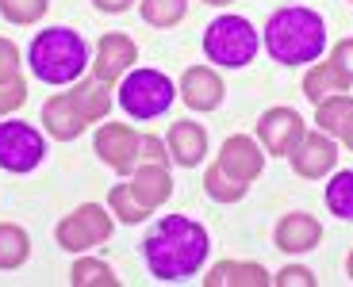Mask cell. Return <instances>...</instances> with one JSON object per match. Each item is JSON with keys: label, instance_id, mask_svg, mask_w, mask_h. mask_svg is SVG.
I'll list each match as a JSON object with an SVG mask.
<instances>
[{"label": "cell", "instance_id": "ac0fdd59", "mask_svg": "<svg viewBox=\"0 0 353 287\" xmlns=\"http://www.w3.org/2000/svg\"><path fill=\"white\" fill-rule=\"evenodd\" d=\"M273 276L254 261H219L208 276L203 287H269Z\"/></svg>", "mask_w": 353, "mask_h": 287}, {"label": "cell", "instance_id": "f1b7e54d", "mask_svg": "<svg viewBox=\"0 0 353 287\" xmlns=\"http://www.w3.org/2000/svg\"><path fill=\"white\" fill-rule=\"evenodd\" d=\"M27 104V81L23 77H12V81H0V119Z\"/></svg>", "mask_w": 353, "mask_h": 287}, {"label": "cell", "instance_id": "9a60e30c", "mask_svg": "<svg viewBox=\"0 0 353 287\" xmlns=\"http://www.w3.org/2000/svg\"><path fill=\"white\" fill-rule=\"evenodd\" d=\"M165 149L181 169H196L208 157V131L192 119H176L165 134Z\"/></svg>", "mask_w": 353, "mask_h": 287}, {"label": "cell", "instance_id": "7402d4cb", "mask_svg": "<svg viewBox=\"0 0 353 287\" xmlns=\"http://www.w3.org/2000/svg\"><path fill=\"white\" fill-rule=\"evenodd\" d=\"M27 257H31V237H27V230L16 226V222H0V268L16 272L27 264Z\"/></svg>", "mask_w": 353, "mask_h": 287}, {"label": "cell", "instance_id": "ffe728a7", "mask_svg": "<svg viewBox=\"0 0 353 287\" xmlns=\"http://www.w3.org/2000/svg\"><path fill=\"white\" fill-rule=\"evenodd\" d=\"M70 96H73V104H77V111H81L85 123H100V119H108V111H112V92H108V85L97 81V77H85Z\"/></svg>", "mask_w": 353, "mask_h": 287}, {"label": "cell", "instance_id": "74e56055", "mask_svg": "<svg viewBox=\"0 0 353 287\" xmlns=\"http://www.w3.org/2000/svg\"><path fill=\"white\" fill-rule=\"evenodd\" d=\"M350 4H353V0H350Z\"/></svg>", "mask_w": 353, "mask_h": 287}, {"label": "cell", "instance_id": "7c38bea8", "mask_svg": "<svg viewBox=\"0 0 353 287\" xmlns=\"http://www.w3.org/2000/svg\"><path fill=\"white\" fill-rule=\"evenodd\" d=\"M219 165L227 169L234 180L254 184L257 176H261V169H265V149H261V142L246 138V134H230V138L223 142V149H219Z\"/></svg>", "mask_w": 353, "mask_h": 287}, {"label": "cell", "instance_id": "603a6c76", "mask_svg": "<svg viewBox=\"0 0 353 287\" xmlns=\"http://www.w3.org/2000/svg\"><path fill=\"white\" fill-rule=\"evenodd\" d=\"M203 191H208L215 203H239L242 195L250 191V184L234 180V176H230L227 169L215 161V165H208V176H203Z\"/></svg>", "mask_w": 353, "mask_h": 287}, {"label": "cell", "instance_id": "d590c367", "mask_svg": "<svg viewBox=\"0 0 353 287\" xmlns=\"http://www.w3.org/2000/svg\"><path fill=\"white\" fill-rule=\"evenodd\" d=\"M345 272H350V279H353V249H350V257H345Z\"/></svg>", "mask_w": 353, "mask_h": 287}, {"label": "cell", "instance_id": "4dcf8cb0", "mask_svg": "<svg viewBox=\"0 0 353 287\" xmlns=\"http://www.w3.org/2000/svg\"><path fill=\"white\" fill-rule=\"evenodd\" d=\"M139 157L146 161V165H169V161H173V157H169V149H165V142H158L154 134H142Z\"/></svg>", "mask_w": 353, "mask_h": 287}, {"label": "cell", "instance_id": "cb8c5ba5", "mask_svg": "<svg viewBox=\"0 0 353 287\" xmlns=\"http://www.w3.org/2000/svg\"><path fill=\"white\" fill-rule=\"evenodd\" d=\"M70 284L73 287H119V276L97 257H77L70 268Z\"/></svg>", "mask_w": 353, "mask_h": 287}, {"label": "cell", "instance_id": "8fae6325", "mask_svg": "<svg viewBox=\"0 0 353 287\" xmlns=\"http://www.w3.org/2000/svg\"><path fill=\"white\" fill-rule=\"evenodd\" d=\"M134 61H139V46H134L131 35L123 31H112L97 43V54H92V77L104 81V85H115V81H123L127 73L134 70Z\"/></svg>", "mask_w": 353, "mask_h": 287}, {"label": "cell", "instance_id": "8992f818", "mask_svg": "<svg viewBox=\"0 0 353 287\" xmlns=\"http://www.w3.org/2000/svg\"><path fill=\"white\" fill-rule=\"evenodd\" d=\"M108 237H112V215L100 203H85V207H77L73 215H65L54 226V242L65 253H88L97 245H104Z\"/></svg>", "mask_w": 353, "mask_h": 287}, {"label": "cell", "instance_id": "30bf717a", "mask_svg": "<svg viewBox=\"0 0 353 287\" xmlns=\"http://www.w3.org/2000/svg\"><path fill=\"white\" fill-rule=\"evenodd\" d=\"M292 161V173L303 176V180H319V176H330V169L338 165V142L323 131H311L303 134L288 153Z\"/></svg>", "mask_w": 353, "mask_h": 287}, {"label": "cell", "instance_id": "83f0119b", "mask_svg": "<svg viewBox=\"0 0 353 287\" xmlns=\"http://www.w3.org/2000/svg\"><path fill=\"white\" fill-rule=\"evenodd\" d=\"M50 8V0H0V16L16 27H27V23H39Z\"/></svg>", "mask_w": 353, "mask_h": 287}, {"label": "cell", "instance_id": "e0dca14e", "mask_svg": "<svg viewBox=\"0 0 353 287\" xmlns=\"http://www.w3.org/2000/svg\"><path fill=\"white\" fill-rule=\"evenodd\" d=\"M131 191H134V200H139L142 207H150V211H158L161 203H169V195H173L169 165H146V161H142V165L131 173Z\"/></svg>", "mask_w": 353, "mask_h": 287}, {"label": "cell", "instance_id": "d6a6232c", "mask_svg": "<svg viewBox=\"0 0 353 287\" xmlns=\"http://www.w3.org/2000/svg\"><path fill=\"white\" fill-rule=\"evenodd\" d=\"M276 287H315V276H311L307 268H300V264H288V268H281L273 276Z\"/></svg>", "mask_w": 353, "mask_h": 287}, {"label": "cell", "instance_id": "6da1fadb", "mask_svg": "<svg viewBox=\"0 0 353 287\" xmlns=\"http://www.w3.org/2000/svg\"><path fill=\"white\" fill-rule=\"evenodd\" d=\"M208 249H212L208 230L188 215H165L142 242L146 268L161 284H185L188 276H200Z\"/></svg>", "mask_w": 353, "mask_h": 287}, {"label": "cell", "instance_id": "1f68e13d", "mask_svg": "<svg viewBox=\"0 0 353 287\" xmlns=\"http://www.w3.org/2000/svg\"><path fill=\"white\" fill-rule=\"evenodd\" d=\"M19 77V46L12 39H0V81Z\"/></svg>", "mask_w": 353, "mask_h": 287}, {"label": "cell", "instance_id": "5bb4252c", "mask_svg": "<svg viewBox=\"0 0 353 287\" xmlns=\"http://www.w3.org/2000/svg\"><path fill=\"white\" fill-rule=\"evenodd\" d=\"M273 242H276V249H284V253H311L323 242V222H319L315 215H307V211H292V215H284L281 222H276Z\"/></svg>", "mask_w": 353, "mask_h": 287}, {"label": "cell", "instance_id": "277c9868", "mask_svg": "<svg viewBox=\"0 0 353 287\" xmlns=\"http://www.w3.org/2000/svg\"><path fill=\"white\" fill-rule=\"evenodd\" d=\"M257 50H261V39H257L254 23L246 16H219L203 31V54L215 65L242 70V65H250L257 58Z\"/></svg>", "mask_w": 353, "mask_h": 287}, {"label": "cell", "instance_id": "7a4b0ae2", "mask_svg": "<svg viewBox=\"0 0 353 287\" xmlns=\"http://www.w3.org/2000/svg\"><path fill=\"white\" fill-rule=\"evenodd\" d=\"M265 50L281 65H311L327 50V23L311 8H276L265 27Z\"/></svg>", "mask_w": 353, "mask_h": 287}, {"label": "cell", "instance_id": "836d02e7", "mask_svg": "<svg viewBox=\"0 0 353 287\" xmlns=\"http://www.w3.org/2000/svg\"><path fill=\"white\" fill-rule=\"evenodd\" d=\"M100 12H108V16H115V12H127L134 4V0H92Z\"/></svg>", "mask_w": 353, "mask_h": 287}, {"label": "cell", "instance_id": "52a82bcc", "mask_svg": "<svg viewBox=\"0 0 353 287\" xmlns=\"http://www.w3.org/2000/svg\"><path fill=\"white\" fill-rule=\"evenodd\" d=\"M43 157H46V142L31 123H23V119L0 123V169L31 173Z\"/></svg>", "mask_w": 353, "mask_h": 287}, {"label": "cell", "instance_id": "44dd1931", "mask_svg": "<svg viewBox=\"0 0 353 287\" xmlns=\"http://www.w3.org/2000/svg\"><path fill=\"white\" fill-rule=\"evenodd\" d=\"M353 119V96L350 92H338V96H327L323 104H315V127L330 138H342V131L350 127Z\"/></svg>", "mask_w": 353, "mask_h": 287}, {"label": "cell", "instance_id": "2e32d148", "mask_svg": "<svg viewBox=\"0 0 353 287\" xmlns=\"http://www.w3.org/2000/svg\"><path fill=\"white\" fill-rule=\"evenodd\" d=\"M43 127H46V134H50L54 142H73L88 123L81 119L73 96L70 92H58V96H50V100L43 104Z\"/></svg>", "mask_w": 353, "mask_h": 287}, {"label": "cell", "instance_id": "8d00e7d4", "mask_svg": "<svg viewBox=\"0 0 353 287\" xmlns=\"http://www.w3.org/2000/svg\"><path fill=\"white\" fill-rule=\"evenodd\" d=\"M203 4H234V0H203Z\"/></svg>", "mask_w": 353, "mask_h": 287}, {"label": "cell", "instance_id": "f546056e", "mask_svg": "<svg viewBox=\"0 0 353 287\" xmlns=\"http://www.w3.org/2000/svg\"><path fill=\"white\" fill-rule=\"evenodd\" d=\"M330 65H334V70L353 85V39H342V43H334V50H330Z\"/></svg>", "mask_w": 353, "mask_h": 287}, {"label": "cell", "instance_id": "e575fe53", "mask_svg": "<svg viewBox=\"0 0 353 287\" xmlns=\"http://www.w3.org/2000/svg\"><path fill=\"white\" fill-rule=\"evenodd\" d=\"M342 146H345V149H350V153H353V119H350V127H345V131H342Z\"/></svg>", "mask_w": 353, "mask_h": 287}, {"label": "cell", "instance_id": "d6986e66", "mask_svg": "<svg viewBox=\"0 0 353 287\" xmlns=\"http://www.w3.org/2000/svg\"><path fill=\"white\" fill-rule=\"evenodd\" d=\"M338 92H350V81L330 61H311L307 73H303V96L311 104H323L327 96H338Z\"/></svg>", "mask_w": 353, "mask_h": 287}, {"label": "cell", "instance_id": "ba28073f", "mask_svg": "<svg viewBox=\"0 0 353 287\" xmlns=\"http://www.w3.org/2000/svg\"><path fill=\"white\" fill-rule=\"evenodd\" d=\"M139 146H142V134H134L127 123H104L97 131V138H92V149L100 153V161L108 169H115L119 176H131L142 165Z\"/></svg>", "mask_w": 353, "mask_h": 287}, {"label": "cell", "instance_id": "5b68a950", "mask_svg": "<svg viewBox=\"0 0 353 287\" xmlns=\"http://www.w3.org/2000/svg\"><path fill=\"white\" fill-rule=\"evenodd\" d=\"M176 85L161 70H131L119 85V107L131 119H158L173 107Z\"/></svg>", "mask_w": 353, "mask_h": 287}, {"label": "cell", "instance_id": "9c48e42d", "mask_svg": "<svg viewBox=\"0 0 353 287\" xmlns=\"http://www.w3.org/2000/svg\"><path fill=\"white\" fill-rule=\"evenodd\" d=\"M307 134V123L300 111L292 107H269V111L257 119V142L269 157H288L292 146Z\"/></svg>", "mask_w": 353, "mask_h": 287}, {"label": "cell", "instance_id": "4316f807", "mask_svg": "<svg viewBox=\"0 0 353 287\" xmlns=\"http://www.w3.org/2000/svg\"><path fill=\"white\" fill-rule=\"evenodd\" d=\"M108 207H112V215L119 218V222H127V226H134V222H142V218L150 215V207H142V203L134 200L131 184H115L112 195H108Z\"/></svg>", "mask_w": 353, "mask_h": 287}, {"label": "cell", "instance_id": "d4e9b609", "mask_svg": "<svg viewBox=\"0 0 353 287\" xmlns=\"http://www.w3.org/2000/svg\"><path fill=\"white\" fill-rule=\"evenodd\" d=\"M139 12L150 27H176L188 16V0H139Z\"/></svg>", "mask_w": 353, "mask_h": 287}, {"label": "cell", "instance_id": "3957f363", "mask_svg": "<svg viewBox=\"0 0 353 287\" xmlns=\"http://www.w3.org/2000/svg\"><path fill=\"white\" fill-rule=\"evenodd\" d=\"M27 65L43 85H73L85 77V65H92V61H88V43L73 27H50L31 39Z\"/></svg>", "mask_w": 353, "mask_h": 287}, {"label": "cell", "instance_id": "4fadbf2b", "mask_svg": "<svg viewBox=\"0 0 353 287\" xmlns=\"http://www.w3.org/2000/svg\"><path fill=\"white\" fill-rule=\"evenodd\" d=\"M223 81L215 70H208V65H188L185 73H181V100H185L192 111H215V107L223 104Z\"/></svg>", "mask_w": 353, "mask_h": 287}, {"label": "cell", "instance_id": "484cf974", "mask_svg": "<svg viewBox=\"0 0 353 287\" xmlns=\"http://www.w3.org/2000/svg\"><path fill=\"white\" fill-rule=\"evenodd\" d=\"M327 207H330V215L350 218V222H353V169H342V173L330 176V184H327Z\"/></svg>", "mask_w": 353, "mask_h": 287}]
</instances>
